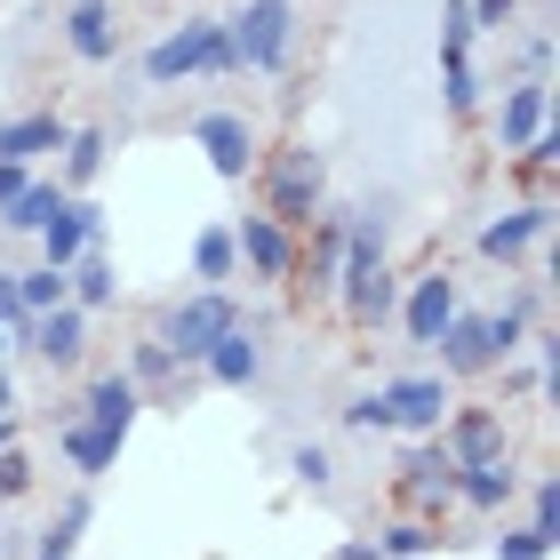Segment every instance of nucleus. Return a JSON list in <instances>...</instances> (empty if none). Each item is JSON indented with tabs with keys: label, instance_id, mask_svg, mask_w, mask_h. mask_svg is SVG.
Instances as JSON below:
<instances>
[{
	"label": "nucleus",
	"instance_id": "obj_1",
	"mask_svg": "<svg viewBox=\"0 0 560 560\" xmlns=\"http://www.w3.org/2000/svg\"><path fill=\"white\" fill-rule=\"evenodd\" d=\"M345 304H352V320H385V304H393V280H385V224L376 217H345Z\"/></svg>",
	"mask_w": 560,
	"mask_h": 560
},
{
	"label": "nucleus",
	"instance_id": "obj_2",
	"mask_svg": "<svg viewBox=\"0 0 560 560\" xmlns=\"http://www.w3.org/2000/svg\"><path fill=\"white\" fill-rule=\"evenodd\" d=\"M233 65V40H224V24H185V33H168V40H152V57H144V81H185V72H224Z\"/></svg>",
	"mask_w": 560,
	"mask_h": 560
},
{
	"label": "nucleus",
	"instance_id": "obj_3",
	"mask_svg": "<svg viewBox=\"0 0 560 560\" xmlns=\"http://www.w3.org/2000/svg\"><path fill=\"white\" fill-rule=\"evenodd\" d=\"M233 304H224L217 289H200V296H185L168 313V328H161V345H168V361H209V345L217 337H233Z\"/></svg>",
	"mask_w": 560,
	"mask_h": 560
},
{
	"label": "nucleus",
	"instance_id": "obj_4",
	"mask_svg": "<svg viewBox=\"0 0 560 560\" xmlns=\"http://www.w3.org/2000/svg\"><path fill=\"white\" fill-rule=\"evenodd\" d=\"M233 24H241V33H224V40H233V65L272 72L280 57H289V0H248Z\"/></svg>",
	"mask_w": 560,
	"mask_h": 560
},
{
	"label": "nucleus",
	"instance_id": "obj_5",
	"mask_svg": "<svg viewBox=\"0 0 560 560\" xmlns=\"http://www.w3.org/2000/svg\"><path fill=\"white\" fill-rule=\"evenodd\" d=\"M313 209H320V152L289 144L272 161V224H313Z\"/></svg>",
	"mask_w": 560,
	"mask_h": 560
},
{
	"label": "nucleus",
	"instance_id": "obj_6",
	"mask_svg": "<svg viewBox=\"0 0 560 560\" xmlns=\"http://www.w3.org/2000/svg\"><path fill=\"white\" fill-rule=\"evenodd\" d=\"M441 65H448V113H472L480 81H472V16L465 9L441 16Z\"/></svg>",
	"mask_w": 560,
	"mask_h": 560
},
{
	"label": "nucleus",
	"instance_id": "obj_7",
	"mask_svg": "<svg viewBox=\"0 0 560 560\" xmlns=\"http://www.w3.org/2000/svg\"><path fill=\"white\" fill-rule=\"evenodd\" d=\"M448 465H456V472L504 465V424H497L489 409H465V417H456V432H448Z\"/></svg>",
	"mask_w": 560,
	"mask_h": 560
},
{
	"label": "nucleus",
	"instance_id": "obj_8",
	"mask_svg": "<svg viewBox=\"0 0 560 560\" xmlns=\"http://www.w3.org/2000/svg\"><path fill=\"white\" fill-rule=\"evenodd\" d=\"M192 137H200V152H209V168L224 176V185H241V176H248V120L241 113H209Z\"/></svg>",
	"mask_w": 560,
	"mask_h": 560
},
{
	"label": "nucleus",
	"instance_id": "obj_9",
	"mask_svg": "<svg viewBox=\"0 0 560 560\" xmlns=\"http://www.w3.org/2000/svg\"><path fill=\"white\" fill-rule=\"evenodd\" d=\"M376 400H385V417L393 424H441V409H448V393H441V376H409V385H385V393H376Z\"/></svg>",
	"mask_w": 560,
	"mask_h": 560
},
{
	"label": "nucleus",
	"instance_id": "obj_10",
	"mask_svg": "<svg viewBox=\"0 0 560 560\" xmlns=\"http://www.w3.org/2000/svg\"><path fill=\"white\" fill-rule=\"evenodd\" d=\"M89 241H96V209H81V200H65V209L40 224V248H48V265H57V272L81 257Z\"/></svg>",
	"mask_w": 560,
	"mask_h": 560
},
{
	"label": "nucleus",
	"instance_id": "obj_11",
	"mask_svg": "<svg viewBox=\"0 0 560 560\" xmlns=\"http://www.w3.org/2000/svg\"><path fill=\"white\" fill-rule=\"evenodd\" d=\"M456 320V280H417V296H409V337L417 345H441V328Z\"/></svg>",
	"mask_w": 560,
	"mask_h": 560
},
{
	"label": "nucleus",
	"instance_id": "obj_12",
	"mask_svg": "<svg viewBox=\"0 0 560 560\" xmlns=\"http://www.w3.org/2000/svg\"><path fill=\"white\" fill-rule=\"evenodd\" d=\"M81 337H89L81 304H57V313L33 320V352H40V361H81Z\"/></svg>",
	"mask_w": 560,
	"mask_h": 560
},
{
	"label": "nucleus",
	"instance_id": "obj_13",
	"mask_svg": "<svg viewBox=\"0 0 560 560\" xmlns=\"http://www.w3.org/2000/svg\"><path fill=\"white\" fill-rule=\"evenodd\" d=\"M33 152H65V120H57V113L0 120V161H33Z\"/></svg>",
	"mask_w": 560,
	"mask_h": 560
},
{
	"label": "nucleus",
	"instance_id": "obj_14",
	"mask_svg": "<svg viewBox=\"0 0 560 560\" xmlns=\"http://www.w3.org/2000/svg\"><path fill=\"white\" fill-rule=\"evenodd\" d=\"M120 441H129V432H120V424L89 417V424H72V432H65V456H72V465H81V472H105L113 456H120Z\"/></svg>",
	"mask_w": 560,
	"mask_h": 560
},
{
	"label": "nucleus",
	"instance_id": "obj_15",
	"mask_svg": "<svg viewBox=\"0 0 560 560\" xmlns=\"http://www.w3.org/2000/svg\"><path fill=\"white\" fill-rule=\"evenodd\" d=\"M545 224H552V209H545V200H537V209H513V217H497L489 233H480V257H521V248L537 241Z\"/></svg>",
	"mask_w": 560,
	"mask_h": 560
},
{
	"label": "nucleus",
	"instance_id": "obj_16",
	"mask_svg": "<svg viewBox=\"0 0 560 560\" xmlns=\"http://www.w3.org/2000/svg\"><path fill=\"white\" fill-rule=\"evenodd\" d=\"M441 361H448L456 376L489 369V361H497V352H489V320H448V328H441Z\"/></svg>",
	"mask_w": 560,
	"mask_h": 560
},
{
	"label": "nucleus",
	"instance_id": "obj_17",
	"mask_svg": "<svg viewBox=\"0 0 560 560\" xmlns=\"http://www.w3.org/2000/svg\"><path fill=\"white\" fill-rule=\"evenodd\" d=\"M257 369H265V352H257V337H241V328L209 345V376H217V385H248Z\"/></svg>",
	"mask_w": 560,
	"mask_h": 560
},
{
	"label": "nucleus",
	"instance_id": "obj_18",
	"mask_svg": "<svg viewBox=\"0 0 560 560\" xmlns=\"http://www.w3.org/2000/svg\"><path fill=\"white\" fill-rule=\"evenodd\" d=\"M233 248H248V265H257V272H272V280H280V272H289V233H280V224H272V217H248Z\"/></svg>",
	"mask_w": 560,
	"mask_h": 560
},
{
	"label": "nucleus",
	"instance_id": "obj_19",
	"mask_svg": "<svg viewBox=\"0 0 560 560\" xmlns=\"http://www.w3.org/2000/svg\"><path fill=\"white\" fill-rule=\"evenodd\" d=\"M528 137H545V89L537 81H528V89H513V96H504V144H528Z\"/></svg>",
	"mask_w": 560,
	"mask_h": 560
},
{
	"label": "nucleus",
	"instance_id": "obj_20",
	"mask_svg": "<svg viewBox=\"0 0 560 560\" xmlns=\"http://www.w3.org/2000/svg\"><path fill=\"white\" fill-rule=\"evenodd\" d=\"M72 48H81L89 65H105V57H113V9L81 0V9H72Z\"/></svg>",
	"mask_w": 560,
	"mask_h": 560
},
{
	"label": "nucleus",
	"instance_id": "obj_21",
	"mask_svg": "<svg viewBox=\"0 0 560 560\" xmlns=\"http://www.w3.org/2000/svg\"><path fill=\"white\" fill-rule=\"evenodd\" d=\"M57 209H65V192H57V185H24V192L9 200V217H0V224H9V233H40V224L57 217Z\"/></svg>",
	"mask_w": 560,
	"mask_h": 560
},
{
	"label": "nucleus",
	"instance_id": "obj_22",
	"mask_svg": "<svg viewBox=\"0 0 560 560\" xmlns=\"http://www.w3.org/2000/svg\"><path fill=\"white\" fill-rule=\"evenodd\" d=\"M89 417H105V424L129 432V424H137V385H129V376H105V385H89Z\"/></svg>",
	"mask_w": 560,
	"mask_h": 560
},
{
	"label": "nucleus",
	"instance_id": "obj_23",
	"mask_svg": "<svg viewBox=\"0 0 560 560\" xmlns=\"http://www.w3.org/2000/svg\"><path fill=\"white\" fill-rule=\"evenodd\" d=\"M16 296H24V313H57V304H65V272H57V265L16 272Z\"/></svg>",
	"mask_w": 560,
	"mask_h": 560
},
{
	"label": "nucleus",
	"instance_id": "obj_24",
	"mask_svg": "<svg viewBox=\"0 0 560 560\" xmlns=\"http://www.w3.org/2000/svg\"><path fill=\"white\" fill-rule=\"evenodd\" d=\"M400 472H409V489H417V497H448V489H456V465H448V448H441V456H409Z\"/></svg>",
	"mask_w": 560,
	"mask_h": 560
},
{
	"label": "nucleus",
	"instance_id": "obj_25",
	"mask_svg": "<svg viewBox=\"0 0 560 560\" xmlns=\"http://www.w3.org/2000/svg\"><path fill=\"white\" fill-rule=\"evenodd\" d=\"M456 489H465L472 504H504V497H513V472H504V465H480V472L456 480Z\"/></svg>",
	"mask_w": 560,
	"mask_h": 560
},
{
	"label": "nucleus",
	"instance_id": "obj_26",
	"mask_svg": "<svg viewBox=\"0 0 560 560\" xmlns=\"http://www.w3.org/2000/svg\"><path fill=\"white\" fill-rule=\"evenodd\" d=\"M192 265H200V280H224V272H233V233H200Z\"/></svg>",
	"mask_w": 560,
	"mask_h": 560
},
{
	"label": "nucleus",
	"instance_id": "obj_27",
	"mask_svg": "<svg viewBox=\"0 0 560 560\" xmlns=\"http://www.w3.org/2000/svg\"><path fill=\"white\" fill-rule=\"evenodd\" d=\"M81 528H89V504H72V513L40 537V560H72V537H81Z\"/></svg>",
	"mask_w": 560,
	"mask_h": 560
},
{
	"label": "nucleus",
	"instance_id": "obj_28",
	"mask_svg": "<svg viewBox=\"0 0 560 560\" xmlns=\"http://www.w3.org/2000/svg\"><path fill=\"white\" fill-rule=\"evenodd\" d=\"M65 152H72V185H89V176L105 168V137H96V129L89 137H65Z\"/></svg>",
	"mask_w": 560,
	"mask_h": 560
},
{
	"label": "nucleus",
	"instance_id": "obj_29",
	"mask_svg": "<svg viewBox=\"0 0 560 560\" xmlns=\"http://www.w3.org/2000/svg\"><path fill=\"white\" fill-rule=\"evenodd\" d=\"M552 552V528H521V537H504L497 560H545Z\"/></svg>",
	"mask_w": 560,
	"mask_h": 560
},
{
	"label": "nucleus",
	"instance_id": "obj_30",
	"mask_svg": "<svg viewBox=\"0 0 560 560\" xmlns=\"http://www.w3.org/2000/svg\"><path fill=\"white\" fill-rule=\"evenodd\" d=\"M24 489H33V465L16 448H0V497H24Z\"/></svg>",
	"mask_w": 560,
	"mask_h": 560
},
{
	"label": "nucleus",
	"instance_id": "obj_31",
	"mask_svg": "<svg viewBox=\"0 0 560 560\" xmlns=\"http://www.w3.org/2000/svg\"><path fill=\"white\" fill-rule=\"evenodd\" d=\"M345 424H361V432H385L393 417H385V400H376V393H361V400L345 409Z\"/></svg>",
	"mask_w": 560,
	"mask_h": 560
},
{
	"label": "nucleus",
	"instance_id": "obj_32",
	"mask_svg": "<svg viewBox=\"0 0 560 560\" xmlns=\"http://www.w3.org/2000/svg\"><path fill=\"white\" fill-rule=\"evenodd\" d=\"M472 33H504V16H513V0H472Z\"/></svg>",
	"mask_w": 560,
	"mask_h": 560
},
{
	"label": "nucleus",
	"instance_id": "obj_33",
	"mask_svg": "<svg viewBox=\"0 0 560 560\" xmlns=\"http://www.w3.org/2000/svg\"><path fill=\"white\" fill-rule=\"evenodd\" d=\"M105 296H113V272L89 257V265H81V304H105Z\"/></svg>",
	"mask_w": 560,
	"mask_h": 560
},
{
	"label": "nucleus",
	"instance_id": "obj_34",
	"mask_svg": "<svg viewBox=\"0 0 560 560\" xmlns=\"http://www.w3.org/2000/svg\"><path fill=\"white\" fill-rule=\"evenodd\" d=\"M296 480H304V489H320V480H328V448H296Z\"/></svg>",
	"mask_w": 560,
	"mask_h": 560
},
{
	"label": "nucleus",
	"instance_id": "obj_35",
	"mask_svg": "<svg viewBox=\"0 0 560 560\" xmlns=\"http://www.w3.org/2000/svg\"><path fill=\"white\" fill-rule=\"evenodd\" d=\"M521 345V313H497L489 320V352H513Z\"/></svg>",
	"mask_w": 560,
	"mask_h": 560
},
{
	"label": "nucleus",
	"instance_id": "obj_36",
	"mask_svg": "<svg viewBox=\"0 0 560 560\" xmlns=\"http://www.w3.org/2000/svg\"><path fill=\"white\" fill-rule=\"evenodd\" d=\"M385 552H432V528H393Z\"/></svg>",
	"mask_w": 560,
	"mask_h": 560
},
{
	"label": "nucleus",
	"instance_id": "obj_37",
	"mask_svg": "<svg viewBox=\"0 0 560 560\" xmlns=\"http://www.w3.org/2000/svg\"><path fill=\"white\" fill-rule=\"evenodd\" d=\"M24 320V296H16V272H0V328Z\"/></svg>",
	"mask_w": 560,
	"mask_h": 560
},
{
	"label": "nucleus",
	"instance_id": "obj_38",
	"mask_svg": "<svg viewBox=\"0 0 560 560\" xmlns=\"http://www.w3.org/2000/svg\"><path fill=\"white\" fill-rule=\"evenodd\" d=\"M16 192H24V161H0V209H9Z\"/></svg>",
	"mask_w": 560,
	"mask_h": 560
},
{
	"label": "nucleus",
	"instance_id": "obj_39",
	"mask_svg": "<svg viewBox=\"0 0 560 560\" xmlns=\"http://www.w3.org/2000/svg\"><path fill=\"white\" fill-rule=\"evenodd\" d=\"M161 369H168V345H161V337H152V345L137 352V376H161Z\"/></svg>",
	"mask_w": 560,
	"mask_h": 560
},
{
	"label": "nucleus",
	"instance_id": "obj_40",
	"mask_svg": "<svg viewBox=\"0 0 560 560\" xmlns=\"http://www.w3.org/2000/svg\"><path fill=\"white\" fill-rule=\"evenodd\" d=\"M9 400H16V393H9V376H0V417H9Z\"/></svg>",
	"mask_w": 560,
	"mask_h": 560
},
{
	"label": "nucleus",
	"instance_id": "obj_41",
	"mask_svg": "<svg viewBox=\"0 0 560 560\" xmlns=\"http://www.w3.org/2000/svg\"><path fill=\"white\" fill-rule=\"evenodd\" d=\"M9 441H16V424H9V417H0V448H9Z\"/></svg>",
	"mask_w": 560,
	"mask_h": 560
}]
</instances>
